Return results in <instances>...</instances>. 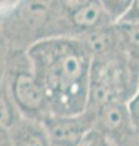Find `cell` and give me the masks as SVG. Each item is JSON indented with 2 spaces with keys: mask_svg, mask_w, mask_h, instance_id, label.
Here are the masks:
<instances>
[{
  "mask_svg": "<svg viewBox=\"0 0 139 146\" xmlns=\"http://www.w3.org/2000/svg\"><path fill=\"white\" fill-rule=\"evenodd\" d=\"M117 146H139V127L133 125Z\"/></svg>",
  "mask_w": 139,
  "mask_h": 146,
  "instance_id": "14",
  "label": "cell"
},
{
  "mask_svg": "<svg viewBox=\"0 0 139 146\" xmlns=\"http://www.w3.org/2000/svg\"><path fill=\"white\" fill-rule=\"evenodd\" d=\"M10 146H51L43 122L21 117L7 133Z\"/></svg>",
  "mask_w": 139,
  "mask_h": 146,
  "instance_id": "7",
  "label": "cell"
},
{
  "mask_svg": "<svg viewBox=\"0 0 139 146\" xmlns=\"http://www.w3.org/2000/svg\"><path fill=\"white\" fill-rule=\"evenodd\" d=\"M51 146H77L88 131L94 128L95 111H86L72 116L49 115L43 121Z\"/></svg>",
  "mask_w": 139,
  "mask_h": 146,
  "instance_id": "5",
  "label": "cell"
},
{
  "mask_svg": "<svg viewBox=\"0 0 139 146\" xmlns=\"http://www.w3.org/2000/svg\"><path fill=\"white\" fill-rule=\"evenodd\" d=\"M114 26L120 46L132 61L139 65V23H117Z\"/></svg>",
  "mask_w": 139,
  "mask_h": 146,
  "instance_id": "9",
  "label": "cell"
},
{
  "mask_svg": "<svg viewBox=\"0 0 139 146\" xmlns=\"http://www.w3.org/2000/svg\"><path fill=\"white\" fill-rule=\"evenodd\" d=\"M133 127L128 105L124 101H109L95 111L94 128L117 146Z\"/></svg>",
  "mask_w": 139,
  "mask_h": 146,
  "instance_id": "6",
  "label": "cell"
},
{
  "mask_svg": "<svg viewBox=\"0 0 139 146\" xmlns=\"http://www.w3.org/2000/svg\"><path fill=\"white\" fill-rule=\"evenodd\" d=\"M114 26L101 1H61L62 38H80L89 32Z\"/></svg>",
  "mask_w": 139,
  "mask_h": 146,
  "instance_id": "4",
  "label": "cell"
},
{
  "mask_svg": "<svg viewBox=\"0 0 139 146\" xmlns=\"http://www.w3.org/2000/svg\"><path fill=\"white\" fill-rule=\"evenodd\" d=\"M21 113L11 98L5 80L0 82V135H7L9 130L20 121Z\"/></svg>",
  "mask_w": 139,
  "mask_h": 146,
  "instance_id": "8",
  "label": "cell"
},
{
  "mask_svg": "<svg viewBox=\"0 0 139 146\" xmlns=\"http://www.w3.org/2000/svg\"><path fill=\"white\" fill-rule=\"evenodd\" d=\"M0 34L9 51L25 52L40 42L62 38L61 1L22 0L0 6Z\"/></svg>",
  "mask_w": 139,
  "mask_h": 146,
  "instance_id": "2",
  "label": "cell"
},
{
  "mask_svg": "<svg viewBox=\"0 0 139 146\" xmlns=\"http://www.w3.org/2000/svg\"><path fill=\"white\" fill-rule=\"evenodd\" d=\"M117 23H139V0H134L131 3L128 10Z\"/></svg>",
  "mask_w": 139,
  "mask_h": 146,
  "instance_id": "12",
  "label": "cell"
},
{
  "mask_svg": "<svg viewBox=\"0 0 139 146\" xmlns=\"http://www.w3.org/2000/svg\"><path fill=\"white\" fill-rule=\"evenodd\" d=\"M131 3L132 1H127V0L126 1H118V0H115V1H111V0L110 1H101V4L104 6V10L109 15L110 20L112 21L114 25H116L121 20V17L128 10Z\"/></svg>",
  "mask_w": 139,
  "mask_h": 146,
  "instance_id": "10",
  "label": "cell"
},
{
  "mask_svg": "<svg viewBox=\"0 0 139 146\" xmlns=\"http://www.w3.org/2000/svg\"><path fill=\"white\" fill-rule=\"evenodd\" d=\"M9 49L4 42L1 34H0V82H3L4 74H5V67H6V58H7Z\"/></svg>",
  "mask_w": 139,
  "mask_h": 146,
  "instance_id": "15",
  "label": "cell"
},
{
  "mask_svg": "<svg viewBox=\"0 0 139 146\" xmlns=\"http://www.w3.org/2000/svg\"><path fill=\"white\" fill-rule=\"evenodd\" d=\"M127 105H128L129 113H131L133 125L139 127V86H138L137 91L134 93V95L131 98V100L128 101Z\"/></svg>",
  "mask_w": 139,
  "mask_h": 146,
  "instance_id": "13",
  "label": "cell"
},
{
  "mask_svg": "<svg viewBox=\"0 0 139 146\" xmlns=\"http://www.w3.org/2000/svg\"><path fill=\"white\" fill-rule=\"evenodd\" d=\"M49 100L50 115L72 116L87 110L93 57L76 38H53L27 51Z\"/></svg>",
  "mask_w": 139,
  "mask_h": 146,
  "instance_id": "1",
  "label": "cell"
},
{
  "mask_svg": "<svg viewBox=\"0 0 139 146\" xmlns=\"http://www.w3.org/2000/svg\"><path fill=\"white\" fill-rule=\"evenodd\" d=\"M77 146H115V145L103 133H100L99 130L93 128L83 136V139L80 141V144Z\"/></svg>",
  "mask_w": 139,
  "mask_h": 146,
  "instance_id": "11",
  "label": "cell"
},
{
  "mask_svg": "<svg viewBox=\"0 0 139 146\" xmlns=\"http://www.w3.org/2000/svg\"><path fill=\"white\" fill-rule=\"evenodd\" d=\"M4 80L22 117L41 122L50 115L48 96L27 52L9 51Z\"/></svg>",
  "mask_w": 139,
  "mask_h": 146,
  "instance_id": "3",
  "label": "cell"
},
{
  "mask_svg": "<svg viewBox=\"0 0 139 146\" xmlns=\"http://www.w3.org/2000/svg\"><path fill=\"white\" fill-rule=\"evenodd\" d=\"M0 146H10L7 140V135H0Z\"/></svg>",
  "mask_w": 139,
  "mask_h": 146,
  "instance_id": "16",
  "label": "cell"
}]
</instances>
